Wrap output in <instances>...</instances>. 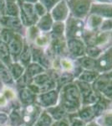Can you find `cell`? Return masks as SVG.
<instances>
[{
	"mask_svg": "<svg viewBox=\"0 0 112 126\" xmlns=\"http://www.w3.org/2000/svg\"><path fill=\"white\" fill-rule=\"evenodd\" d=\"M12 57L10 55L9 46L7 44L0 40V62L4 65H11Z\"/></svg>",
	"mask_w": 112,
	"mask_h": 126,
	"instance_id": "4fadbf2b",
	"label": "cell"
},
{
	"mask_svg": "<svg viewBox=\"0 0 112 126\" xmlns=\"http://www.w3.org/2000/svg\"><path fill=\"white\" fill-rule=\"evenodd\" d=\"M59 99V94L55 90H50L43 93L38 97L40 104L44 107H53L56 104Z\"/></svg>",
	"mask_w": 112,
	"mask_h": 126,
	"instance_id": "30bf717a",
	"label": "cell"
},
{
	"mask_svg": "<svg viewBox=\"0 0 112 126\" xmlns=\"http://www.w3.org/2000/svg\"><path fill=\"white\" fill-rule=\"evenodd\" d=\"M44 68L38 63H32L28 65V74L29 76H37L44 72Z\"/></svg>",
	"mask_w": 112,
	"mask_h": 126,
	"instance_id": "484cf974",
	"label": "cell"
},
{
	"mask_svg": "<svg viewBox=\"0 0 112 126\" xmlns=\"http://www.w3.org/2000/svg\"><path fill=\"white\" fill-rule=\"evenodd\" d=\"M56 126H70V121L66 118H63L62 119H60L59 121V123L57 124Z\"/></svg>",
	"mask_w": 112,
	"mask_h": 126,
	"instance_id": "60d3db41",
	"label": "cell"
},
{
	"mask_svg": "<svg viewBox=\"0 0 112 126\" xmlns=\"http://www.w3.org/2000/svg\"><path fill=\"white\" fill-rule=\"evenodd\" d=\"M60 1H61V0H38V2L44 6V8H45L46 10L49 12V13L51 11V9Z\"/></svg>",
	"mask_w": 112,
	"mask_h": 126,
	"instance_id": "836d02e7",
	"label": "cell"
},
{
	"mask_svg": "<svg viewBox=\"0 0 112 126\" xmlns=\"http://www.w3.org/2000/svg\"><path fill=\"white\" fill-rule=\"evenodd\" d=\"M102 125L104 126H112V112H108L103 115Z\"/></svg>",
	"mask_w": 112,
	"mask_h": 126,
	"instance_id": "74e56055",
	"label": "cell"
},
{
	"mask_svg": "<svg viewBox=\"0 0 112 126\" xmlns=\"http://www.w3.org/2000/svg\"><path fill=\"white\" fill-rule=\"evenodd\" d=\"M84 24L81 20L75 18H70L65 27L66 36L70 39H75L82 34Z\"/></svg>",
	"mask_w": 112,
	"mask_h": 126,
	"instance_id": "277c9868",
	"label": "cell"
},
{
	"mask_svg": "<svg viewBox=\"0 0 112 126\" xmlns=\"http://www.w3.org/2000/svg\"><path fill=\"white\" fill-rule=\"evenodd\" d=\"M64 30H65V26L63 22H54L51 29V33L52 35L54 36V37L60 38L61 35L64 33Z\"/></svg>",
	"mask_w": 112,
	"mask_h": 126,
	"instance_id": "cb8c5ba5",
	"label": "cell"
},
{
	"mask_svg": "<svg viewBox=\"0 0 112 126\" xmlns=\"http://www.w3.org/2000/svg\"><path fill=\"white\" fill-rule=\"evenodd\" d=\"M85 52L88 55L89 57L93 59L99 58V56L101 55V50L96 46H90L87 49H85Z\"/></svg>",
	"mask_w": 112,
	"mask_h": 126,
	"instance_id": "f1b7e54d",
	"label": "cell"
},
{
	"mask_svg": "<svg viewBox=\"0 0 112 126\" xmlns=\"http://www.w3.org/2000/svg\"><path fill=\"white\" fill-rule=\"evenodd\" d=\"M93 13H96L106 17H112V6L107 4H96L92 8Z\"/></svg>",
	"mask_w": 112,
	"mask_h": 126,
	"instance_id": "e0dca14e",
	"label": "cell"
},
{
	"mask_svg": "<svg viewBox=\"0 0 112 126\" xmlns=\"http://www.w3.org/2000/svg\"><path fill=\"white\" fill-rule=\"evenodd\" d=\"M70 7L73 13L78 16H83L89 8V0H70Z\"/></svg>",
	"mask_w": 112,
	"mask_h": 126,
	"instance_id": "9c48e42d",
	"label": "cell"
},
{
	"mask_svg": "<svg viewBox=\"0 0 112 126\" xmlns=\"http://www.w3.org/2000/svg\"><path fill=\"white\" fill-rule=\"evenodd\" d=\"M52 19L55 22H63L69 15V8L64 0H61L50 12Z\"/></svg>",
	"mask_w": 112,
	"mask_h": 126,
	"instance_id": "5b68a950",
	"label": "cell"
},
{
	"mask_svg": "<svg viewBox=\"0 0 112 126\" xmlns=\"http://www.w3.org/2000/svg\"><path fill=\"white\" fill-rule=\"evenodd\" d=\"M51 126H56L55 125H51Z\"/></svg>",
	"mask_w": 112,
	"mask_h": 126,
	"instance_id": "f5cc1de1",
	"label": "cell"
},
{
	"mask_svg": "<svg viewBox=\"0 0 112 126\" xmlns=\"http://www.w3.org/2000/svg\"><path fill=\"white\" fill-rule=\"evenodd\" d=\"M37 2H38V0H24V3H31V4H34Z\"/></svg>",
	"mask_w": 112,
	"mask_h": 126,
	"instance_id": "7dc6e473",
	"label": "cell"
},
{
	"mask_svg": "<svg viewBox=\"0 0 112 126\" xmlns=\"http://www.w3.org/2000/svg\"><path fill=\"white\" fill-rule=\"evenodd\" d=\"M52 125V118L49 113H43L38 119L36 124V126H51Z\"/></svg>",
	"mask_w": 112,
	"mask_h": 126,
	"instance_id": "f546056e",
	"label": "cell"
},
{
	"mask_svg": "<svg viewBox=\"0 0 112 126\" xmlns=\"http://www.w3.org/2000/svg\"><path fill=\"white\" fill-rule=\"evenodd\" d=\"M4 93H5V95L9 97V98H13L14 97V93H13V91L9 90V89H6L4 91Z\"/></svg>",
	"mask_w": 112,
	"mask_h": 126,
	"instance_id": "ee69618b",
	"label": "cell"
},
{
	"mask_svg": "<svg viewBox=\"0 0 112 126\" xmlns=\"http://www.w3.org/2000/svg\"><path fill=\"white\" fill-rule=\"evenodd\" d=\"M85 122L80 119L79 117L74 118L71 121V123H70V126H85Z\"/></svg>",
	"mask_w": 112,
	"mask_h": 126,
	"instance_id": "f35d334b",
	"label": "cell"
},
{
	"mask_svg": "<svg viewBox=\"0 0 112 126\" xmlns=\"http://www.w3.org/2000/svg\"><path fill=\"white\" fill-rule=\"evenodd\" d=\"M6 104V99L5 97L2 95H0V106H3V105Z\"/></svg>",
	"mask_w": 112,
	"mask_h": 126,
	"instance_id": "bcb514c9",
	"label": "cell"
},
{
	"mask_svg": "<svg viewBox=\"0 0 112 126\" xmlns=\"http://www.w3.org/2000/svg\"><path fill=\"white\" fill-rule=\"evenodd\" d=\"M99 72L97 71L93 70H85L79 73L78 76V81L87 83H94L97 78H99Z\"/></svg>",
	"mask_w": 112,
	"mask_h": 126,
	"instance_id": "7c38bea8",
	"label": "cell"
},
{
	"mask_svg": "<svg viewBox=\"0 0 112 126\" xmlns=\"http://www.w3.org/2000/svg\"><path fill=\"white\" fill-rule=\"evenodd\" d=\"M100 1H107V0H100Z\"/></svg>",
	"mask_w": 112,
	"mask_h": 126,
	"instance_id": "816d5d0a",
	"label": "cell"
},
{
	"mask_svg": "<svg viewBox=\"0 0 112 126\" xmlns=\"http://www.w3.org/2000/svg\"><path fill=\"white\" fill-rule=\"evenodd\" d=\"M75 84L80 93L81 103L83 106H92L98 101L100 97L89 83L77 81Z\"/></svg>",
	"mask_w": 112,
	"mask_h": 126,
	"instance_id": "7a4b0ae2",
	"label": "cell"
},
{
	"mask_svg": "<svg viewBox=\"0 0 112 126\" xmlns=\"http://www.w3.org/2000/svg\"><path fill=\"white\" fill-rule=\"evenodd\" d=\"M60 66H61V68H63L64 71H66V72H68L73 69L72 62L66 58L61 59L60 60Z\"/></svg>",
	"mask_w": 112,
	"mask_h": 126,
	"instance_id": "8d00e7d4",
	"label": "cell"
},
{
	"mask_svg": "<svg viewBox=\"0 0 112 126\" xmlns=\"http://www.w3.org/2000/svg\"><path fill=\"white\" fill-rule=\"evenodd\" d=\"M50 34H48L47 33L40 32V34H38V37L34 40V44L38 47H44V46H48L49 43H50Z\"/></svg>",
	"mask_w": 112,
	"mask_h": 126,
	"instance_id": "7402d4cb",
	"label": "cell"
},
{
	"mask_svg": "<svg viewBox=\"0 0 112 126\" xmlns=\"http://www.w3.org/2000/svg\"><path fill=\"white\" fill-rule=\"evenodd\" d=\"M6 2H16L15 0H5Z\"/></svg>",
	"mask_w": 112,
	"mask_h": 126,
	"instance_id": "c3c4849f",
	"label": "cell"
},
{
	"mask_svg": "<svg viewBox=\"0 0 112 126\" xmlns=\"http://www.w3.org/2000/svg\"><path fill=\"white\" fill-rule=\"evenodd\" d=\"M97 72H108L112 69V48L101 54L96 61Z\"/></svg>",
	"mask_w": 112,
	"mask_h": 126,
	"instance_id": "52a82bcc",
	"label": "cell"
},
{
	"mask_svg": "<svg viewBox=\"0 0 112 126\" xmlns=\"http://www.w3.org/2000/svg\"><path fill=\"white\" fill-rule=\"evenodd\" d=\"M19 61L23 65H28V63L30 62L32 59V55H31V48L28 44L24 43V48L22 50L21 54L19 55Z\"/></svg>",
	"mask_w": 112,
	"mask_h": 126,
	"instance_id": "d6986e66",
	"label": "cell"
},
{
	"mask_svg": "<svg viewBox=\"0 0 112 126\" xmlns=\"http://www.w3.org/2000/svg\"><path fill=\"white\" fill-rule=\"evenodd\" d=\"M6 3H7V2H6L5 0H0V12H1V14L3 15H4Z\"/></svg>",
	"mask_w": 112,
	"mask_h": 126,
	"instance_id": "7bdbcfd3",
	"label": "cell"
},
{
	"mask_svg": "<svg viewBox=\"0 0 112 126\" xmlns=\"http://www.w3.org/2000/svg\"><path fill=\"white\" fill-rule=\"evenodd\" d=\"M85 126H101L100 125H99L97 122H95V121H90L89 123L88 124H86Z\"/></svg>",
	"mask_w": 112,
	"mask_h": 126,
	"instance_id": "f6af8a7d",
	"label": "cell"
},
{
	"mask_svg": "<svg viewBox=\"0 0 112 126\" xmlns=\"http://www.w3.org/2000/svg\"><path fill=\"white\" fill-rule=\"evenodd\" d=\"M101 23V19L100 17H96V16H92L90 18V24L93 27H95V26L99 25Z\"/></svg>",
	"mask_w": 112,
	"mask_h": 126,
	"instance_id": "ab89813d",
	"label": "cell"
},
{
	"mask_svg": "<svg viewBox=\"0 0 112 126\" xmlns=\"http://www.w3.org/2000/svg\"><path fill=\"white\" fill-rule=\"evenodd\" d=\"M78 117L83 121H89L95 116L92 106H84L78 111Z\"/></svg>",
	"mask_w": 112,
	"mask_h": 126,
	"instance_id": "2e32d148",
	"label": "cell"
},
{
	"mask_svg": "<svg viewBox=\"0 0 112 126\" xmlns=\"http://www.w3.org/2000/svg\"><path fill=\"white\" fill-rule=\"evenodd\" d=\"M2 28H3V27H2V25H1V24H0V30H2Z\"/></svg>",
	"mask_w": 112,
	"mask_h": 126,
	"instance_id": "681fc988",
	"label": "cell"
},
{
	"mask_svg": "<svg viewBox=\"0 0 112 126\" xmlns=\"http://www.w3.org/2000/svg\"><path fill=\"white\" fill-rule=\"evenodd\" d=\"M20 13V8L16 2H7L6 3L4 15L10 17H19Z\"/></svg>",
	"mask_w": 112,
	"mask_h": 126,
	"instance_id": "9a60e30c",
	"label": "cell"
},
{
	"mask_svg": "<svg viewBox=\"0 0 112 126\" xmlns=\"http://www.w3.org/2000/svg\"><path fill=\"white\" fill-rule=\"evenodd\" d=\"M51 118H54L55 120H60L64 118L66 114V111L61 106H53L48 110Z\"/></svg>",
	"mask_w": 112,
	"mask_h": 126,
	"instance_id": "ffe728a7",
	"label": "cell"
},
{
	"mask_svg": "<svg viewBox=\"0 0 112 126\" xmlns=\"http://www.w3.org/2000/svg\"><path fill=\"white\" fill-rule=\"evenodd\" d=\"M24 46V39L22 34H15L11 41L8 44L12 59H19Z\"/></svg>",
	"mask_w": 112,
	"mask_h": 126,
	"instance_id": "8992f818",
	"label": "cell"
},
{
	"mask_svg": "<svg viewBox=\"0 0 112 126\" xmlns=\"http://www.w3.org/2000/svg\"><path fill=\"white\" fill-rule=\"evenodd\" d=\"M69 51L74 56L76 57H81L85 53V46L82 40L77 39H70L67 43Z\"/></svg>",
	"mask_w": 112,
	"mask_h": 126,
	"instance_id": "ba28073f",
	"label": "cell"
},
{
	"mask_svg": "<svg viewBox=\"0 0 112 126\" xmlns=\"http://www.w3.org/2000/svg\"><path fill=\"white\" fill-rule=\"evenodd\" d=\"M81 106V96L77 85L71 82L63 87L61 91V107L66 113L78 112Z\"/></svg>",
	"mask_w": 112,
	"mask_h": 126,
	"instance_id": "6da1fadb",
	"label": "cell"
},
{
	"mask_svg": "<svg viewBox=\"0 0 112 126\" xmlns=\"http://www.w3.org/2000/svg\"><path fill=\"white\" fill-rule=\"evenodd\" d=\"M39 34L40 30L38 29V27L35 24L25 29V34L27 36V40H29V41L34 42V40H35V39L38 37V35Z\"/></svg>",
	"mask_w": 112,
	"mask_h": 126,
	"instance_id": "603a6c76",
	"label": "cell"
},
{
	"mask_svg": "<svg viewBox=\"0 0 112 126\" xmlns=\"http://www.w3.org/2000/svg\"><path fill=\"white\" fill-rule=\"evenodd\" d=\"M106 98H101V97H99L98 101L95 103L94 105H92L94 113H95V115L97 116V115L101 114L102 113L105 111L107 108V103H106Z\"/></svg>",
	"mask_w": 112,
	"mask_h": 126,
	"instance_id": "44dd1931",
	"label": "cell"
},
{
	"mask_svg": "<svg viewBox=\"0 0 112 126\" xmlns=\"http://www.w3.org/2000/svg\"><path fill=\"white\" fill-rule=\"evenodd\" d=\"M20 10L23 11V13L24 14V15L27 16V17L29 18V19L36 24V23H37V21L38 19V17L36 15L35 11H34V4L24 3L21 7H20Z\"/></svg>",
	"mask_w": 112,
	"mask_h": 126,
	"instance_id": "5bb4252c",
	"label": "cell"
},
{
	"mask_svg": "<svg viewBox=\"0 0 112 126\" xmlns=\"http://www.w3.org/2000/svg\"><path fill=\"white\" fill-rule=\"evenodd\" d=\"M2 15H2V14H1V12H0V17H1Z\"/></svg>",
	"mask_w": 112,
	"mask_h": 126,
	"instance_id": "f907efd6",
	"label": "cell"
},
{
	"mask_svg": "<svg viewBox=\"0 0 112 126\" xmlns=\"http://www.w3.org/2000/svg\"><path fill=\"white\" fill-rule=\"evenodd\" d=\"M79 64L85 70H93L96 66V60L89 56H81L79 59Z\"/></svg>",
	"mask_w": 112,
	"mask_h": 126,
	"instance_id": "ac0fdd59",
	"label": "cell"
},
{
	"mask_svg": "<svg viewBox=\"0 0 112 126\" xmlns=\"http://www.w3.org/2000/svg\"><path fill=\"white\" fill-rule=\"evenodd\" d=\"M34 11H35L36 15H37L38 18L42 17V16H44L45 14L48 13V11H47L46 9L44 8V6L41 4L39 2H37L36 3H34Z\"/></svg>",
	"mask_w": 112,
	"mask_h": 126,
	"instance_id": "d590c367",
	"label": "cell"
},
{
	"mask_svg": "<svg viewBox=\"0 0 112 126\" xmlns=\"http://www.w3.org/2000/svg\"><path fill=\"white\" fill-rule=\"evenodd\" d=\"M50 77L48 76L47 74H44V73H41V74H38L34 78V82L37 84V86L39 87L43 86L45 82H48L50 80Z\"/></svg>",
	"mask_w": 112,
	"mask_h": 126,
	"instance_id": "e575fe53",
	"label": "cell"
},
{
	"mask_svg": "<svg viewBox=\"0 0 112 126\" xmlns=\"http://www.w3.org/2000/svg\"><path fill=\"white\" fill-rule=\"evenodd\" d=\"M0 24L2 27L11 30L16 34L23 35V33H25V28L21 23V20L19 17H10L7 15H2L0 17Z\"/></svg>",
	"mask_w": 112,
	"mask_h": 126,
	"instance_id": "3957f363",
	"label": "cell"
},
{
	"mask_svg": "<svg viewBox=\"0 0 112 126\" xmlns=\"http://www.w3.org/2000/svg\"><path fill=\"white\" fill-rule=\"evenodd\" d=\"M21 98L24 103H30L34 101V94L31 91L28 89H24L21 92Z\"/></svg>",
	"mask_w": 112,
	"mask_h": 126,
	"instance_id": "d6a6232c",
	"label": "cell"
},
{
	"mask_svg": "<svg viewBox=\"0 0 112 126\" xmlns=\"http://www.w3.org/2000/svg\"><path fill=\"white\" fill-rule=\"evenodd\" d=\"M112 28V20H107L106 22H105V24H103V26L101 27V30H110Z\"/></svg>",
	"mask_w": 112,
	"mask_h": 126,
	"instance_id": "b9f144b4",
	"label": "cell"
},
{
	"mask_svg": "<svg viewBox=\"0 0 112 126\" xmlns=\"http://www.w3.org/2000/svg\"><path fill=\"white\" fill-rule=\"evenodd\" d=\"M0 76H1L2 79L6 82H12V78L11 74L9 73V70L5 66V65L3 63L0 62Z\"/></svg>",
	"mask_w": 112,
	"mask_h": 126,
	"instance_id": "4dcf8cb0",
	"label": "cell"
},
{
	"mask_svg": "<svg viewBox=\"0 0 112 126\" xmlns=\"http://www.w3.org/2000/svg\"><path fill=\"white\" fill-rule=\"evenodd\" d=\"M100 93L105 98L112 99V79L109 81L107 84L103 87V89L100 91Z\"/></svg>",
	"mask_w": 112,
	"mask_h": 126,
	"instance_id": "1f68e13d",
	"label": "cell"
},
{
	"mask_svg": "<svg viewBox=\"0 0 112 126\" xmlns=\"http://www.w3.org/2000/svg\"><path fill=\"white\" fill-rule=\"evenodd\" d=\"M10 70H11V73L15 78H19L24 72V66L23 65L19 64V63H13L10 65Z\"/></svg>",
	"mask_w": 112,
	"mask_h": 126,
	"instance_id": "83f0119b",
	"label": "cell"
},
{
	"mask_svg": "<svg viewBox=\"0 0 112 126\" xmlns=\"http://www.w3.org/2000/svg\"><path fill=\"white\" fill-rule=\"evenodd\" d=\"M13 31H12L11 30L7 29V28H2V30H0V40H2L3 42H4L5 44H9L11 40L13 38L14 34Z\"/></svg>",
	"mask_w": 112,
	"mask_h": 126,
	"instance_id": "d4e9b609",
	"label": "cell"
},
{
	"mask_svg": "<svg viewBox=\"0 0 112 126\" xmlns=\"http://www.w3.org/2000/svg\"><path fill=\"white\" fill-rule=\"evenodd\" d=\"M54 19H52L50 14L47 13L44 16L38 18L37 23L35 25L38 27V29L40 30V32L43 33H48L52 29L53 24H54Z\"/></svg>",
	"mask_w": 112,
	"mask_h": 126,
	"instance_id": "8fae6325",
	"label": "cell"
},
{
	"mask_svg": "<svg viewBox=\"0 0 112 126\" xmlns=\"http://www.w3.org/2000/svg\"><path fill=\"white\" fill-rule=\"evenodd\" d=\"M74 79V75L70 72H64L63 73L62 75L59 78L58 81H59V85L60 87H64L65 85L69 84V83H71Z\"/></svg>",
	"mask_w": 112,
	"mask_h": 126,
	"instance_id": "4316f807",
	"label": "cell"
}]
</instances>
